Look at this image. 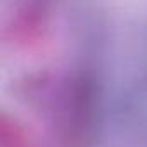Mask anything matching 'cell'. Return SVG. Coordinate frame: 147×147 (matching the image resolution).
<instances>
[{
  "instance_id": "6da1fadb",
  "label": "cell",
  "mask_w": 147,
  "mask_h": 147,
  "mask_svg": "<svg viewBox=\"0 0 147 147\" xmlns=\"http://www.w3.org/2000/svg\"><path fill=\"white\" fill-rule=\"evenodd\" d=\"M126 118L144 135H147V78L137 83L125 100Z\"/></svg>"
}]
</instances>
